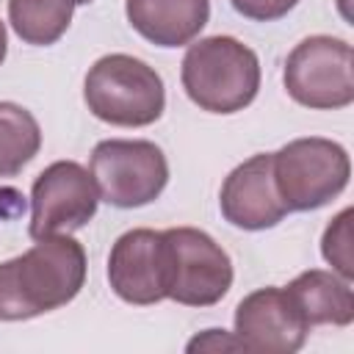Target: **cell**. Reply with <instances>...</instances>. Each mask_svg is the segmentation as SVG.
I'll return each instance as SVG.
<instances>
[{"mask_svg":"<svg viewBox=\"0 0 354 354\" xmlns=\"http://www.w3.org/2000/svg\"><path fill=\"white\" fill-rule=\"evenodd\" d=\"M86 282V252L69 232L39 238L0 263V321H25L69 304Z\"/></svg>","mask_w":354,"mask_h":354,"instance_id":"cell-1","label":"cell"},{"mask_svg":"<svg viewBox=\"0 0 354 354\" xmlns=\"http://www.w3.org/2000/svg\"><path fill=\"white\" fill-rule=\"evenodd\" d=\"M180 77L185 94L202 111L235 113L257 97L260 61L238 39L210 36L188 47Z\"/></svg>","mask_w":354,"mask_h":354,"instance_id":"cell-2","label":"cell"},{"mask_svg":"<svg viewBox=\"0 0 354 354\" xmlns=\"http://www.w3.org/2000/svg\"><path fill=\"white\" fill-rule=\"evenodd\" d=\"M83 100L97 119L116 127H147L166 108L160 75L141 58L124 53L102 55L88 69Z\"/></svg>","mask_w":354,"mask_h":354,"instance_id":"cell-3","label":"cell"},{"mask_svg":"<svg viewBox=\"0 0 354 354\" xmlns=\"http://www.w3.org/2000/svg\"><path fill=\"white\" fill-rule=\"evenodd\" d=\"M163 238V282L166 299L188 307H210L221 301L232 285L230 254L196 227H171Z\"/></svg>","mask_w":354,"mask_h":354,"instance_id":"cell-4","label":"cell"},{"mask_svg":"<svg viewBox=\"0 0 354 354\" xmlns=\"http://www.w3.org/2000/svg\"><path fill=\"white\" fill-rule=\"evenodd\" d=\"M351 177L348 152L329 138H296L274 152V183L288 210H318Z\"/></svg>","mask_w":354,"mask_h":354,"instance_id":"cell-5","label":"cell"},{"mask_svg":"<svg viewBox=\"0 0 354 354\" xmlns=\"http://www.w3.org/2000/svg\"><path fill=\"white\" fill-rule=\"evenodd\" d=\"M91 177L113 207H141L160 196L169 183V163L158 144L141 138H108L91 152Z\"/></svg>","mask_w":354,"mask_h":354,"instance_id":"cell-6","label":"cell"},{"mask_svg":"<svg viewBox=\"0 0 354 354\" xmlns=\"http://www.w3.org/2000/svg\"><path fill=\"white\" fill-rule=\"evenodd\" d=\"M293 102L313 111L346 108L354 100L351 44L335 36H310L299 41L282 72Z\"/></svg>","mask_w":354,"mask_h":354,"instance_id":"cell-7","label":"cell"},{"mask_svg":"<svg viewBox=\"0 0 354 354\" xmlns=\"http://www.w3.org/2000/svg\"><path fill=\"white\" fill-rule=\"evenodd\" d=\"M100 205V191L91 171L75 160L50 163L30 191V238L75 232L86 227Z\"/></svg>","mask_w":354,"mask_h":354,"instance_id":"cell-8","label":"cell"},{"mask_svg":"<svg viewBox=\"0 0 354 354\" xmlns=\"http://www.w3.org/2000/svg\"><path fill=\"white\" fill-rule=\"evenodd\" d=\"M310 324L285 288H260L235 310V337L243 351L293 354L304 346Z\"/></svg>","mask_w":354,"mask_h":354,"instance_id":"cell-9","label":"cell"},{"mask_svg":"<svg viewBox=\"0 0 354 354\" xmlns=\"http://www.w3.org/2000/svg\"><path fill=\"white\" fill-rule=\"evenodd\" d=\"M221 216L241 230H268L290 213L274 183V155H252L221 185Z\"/></svg>","mask_w":354,"mask_h":354,"instance_id":"cell-10","label":"cell"},{"mask_svg":"<svg viewBox=\"0 0 354 354\" xmlns=\"http://www.w3.org/2000/svg\"><path fill=\"white\" fill-rule=\"evenodd\" d=\"M108 282L127 304H155L166 299L163 238L155 230H130L116 238L108 257Z\"/></svg>","mask_w":354,"mask_h":354,"instance_id":"cell-11","label":"cell"},{"mask_svg":"<svg viewBox=\"0 0 354 354\" xmlns=\"http://www.w3.org/2000/svg\"><path fill=\"white\" fill-rule=\"evenodd\" d=\"M133 30L158 47H183L199 36L210 17V0H127Z\"/></svg>","mask_w":354,"mask_h":354,"instance_id":"cell-12","label":"cell"},{"mask_svg":"<svg viewBox=\"0 0 354 354\" xmlns=\"http://www.w3.org/2000/svg\"><path fill=\"white\" fill-rule=\"evenodd\" d=\"M285 290L310 326H348L354 321V293L348 288V279L335 277L332 271L310 268L299 274Z\"/></svg>","mask_w":354,"mask_h":354,"instance_id":"cell-13","label":"cell"},{"mask_svg":"<svg viewBox=\"0 0 354 354\" xmlns=\"http://www.w3.org/2000/svg\"><path fill=\"white\" fill-rule=\"evenodd\" d=\"M72 8L69 0H8V22L22 41L47 47L66 33Z\"/></svg>","mask_w":354,"mask_h":354,"instance_id":"cell-14","label":"cell"},{"mask_svg":"<svg viewBox=\"0 0 354 354\" xmlns=\"http://www.w3.org/2000/svg\"><path fill=\"white\" fill-rule=\"evenodd\" d=\"M41 130L30 111L17 102H0V177L19 174L39 152Z\"/></svg>","mask_w":354,"mask_h":354,"instance_id":"cell-15","label":"cell"},{"mask_svg":"<svg viewBox=\"0 0 354 354\" xmlns=\"http://www.w3.org/2000/svg\"><path fill=\"white\" fill-rule=\"evenodd\" d=\"M321 252H324V260L343 279H351V274H354V266H351V207H346L340 216L332 218V224L324 232Z\"/></svg>","mask_w":354,"mask_h":354,"instance_id":"cell-16","label":"cell"},{"mask_svg":"<svg viewBox=\"0 0 354 354\" xmlns=\"http://www.w3.org/2000/svg\"><path fill=\"white\" fill-rule=\"evenodd\" d=\"M232 8L246 17V19H254V22H271V19H279L285 17L288 11L296 8L299 0H230Z\"/></svg>","mask_w":354,"mask_h":354,"instance_id":"cell-17","label":"cell"},{"mask_svg":"<svg viewBox=\"0 0 354 354\" xmlns=\"http://www.w3.org/2000/svg\"><path fill=\"white\" fill-rule=\"evenodd\" d=\"M221 348H230V351H243L241 340L235 335H227L224 329H207L202 337H194L188 343V351H221Z\"/></svg>","mask_w":354,"mask_h":354,"instance_id":"cell-18","label":"cell"},{"mask_svg":"<svg viewBox=\"0 0 354 354\" xmlns=\"http://www.w3.org/2000/svg\"><path fill=\"white\" fill-rule=\"evenodd\" d=\"M6 47H8V41H6V28H3V22H0V64H3V58H6Z\"/></svg>","mask_w":354,"mask_h":354,"instance_id":"cell-19","label":"cell"},{"mask_svg":"<svg viewBox=\"0 0 354 354\" xmlns=\"http://www.w3.org/2000/svg\"><path fill=\"white\" fill-rule=\"evenodd\" d=\"M72 6H83V3H91V0H69Z\"/></svg>","mask_w":354,"mask_h":354,"instance_id":"cell-20","label":"cell"}]
</instances>
